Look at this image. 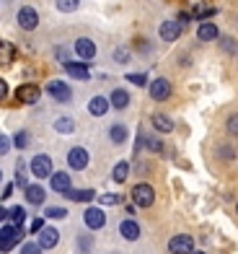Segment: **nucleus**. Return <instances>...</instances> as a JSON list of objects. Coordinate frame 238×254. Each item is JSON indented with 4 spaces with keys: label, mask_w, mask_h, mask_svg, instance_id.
Here are the masks:
<instances>
[{
    "label": "nucleus",
    "mask_w": 238,
    "mask_h": 254,
    "mask_svg": "<svg viewBox=\"0 0 238 254\" xmlns=\"http://www.w3.org/2000/svg\"><path fill=\"white\" fill-rule=\"evenodd\" d=\"M24 226H13V223H5L0 226V254L10 252L16 244H21V239H24Z\"/></svg>",
    "instance_id": "1"
},
{
    "label": "nucleus",
    "mask_w": 238,
    "mask_h": 254,
    "mask_svg": "<svg viewBox=\"0 0 238 254\" xmlns=\"http://www.w3.org/2000/svg\"><path fill=\"white\" fill-rule=\"evenodd\" d=\"M132 202L138 207H150L155 202V190L150 187V184H145V182L135 184L132 187Z\"/></svg>",
    "instance_id": "2"
},
{
    "label": "nucleus",
    "mask_w": 238,
    "mask_h": 254,
    "mask_svg": "<svg viewBox=\"0 0 238 254\" xmlns=\"http://www.w3.org/2000/svg\"><path fill=\"white\" fill-rule=\"evenodd\" d=\"M29 171L37 179H47V177H52L54 171H52V158L49 156H44V153H39V156H34L31 158V164H29Z\"/></svg>",
    "instance_id": "3"
},
{
    "label": "nucleus",
    "mask_w": 238,
    "mask_h": 254,
    "mask_svg": "<svg viewBox=\"0 0 238 254\" xmlns=\"http://www.w3.org/2000/svg\"><path fill=\"white\" fill-rule=\"evenodd\" d=\"M187 8H189L191 18H197V21H207L215 16V8L210 5V0H187Z\"/></svg>",
    "instance_id": "4"
},
{
    "label": "nucleus",
    "mask_w": 238,
    "mask_h": 254,
    "mask_svg": "<svg viewBox=\"0 0 238 254\" xmlns=\"http://www.w3.org/2000/svg\"><path fill=\"white\" fill-rule=\"evenodd\" d=\"M88 161H91V156L83 145H75V148H70V153H67V166L75 169V171H83L88 166Z\"/></svg>",
    "instance_id": "5"
},
{
    "label": "nucleus",
    "mask_w": 238,
    "mask_h": 254,
    "mask_svg": "<svg viewBox=\"0 0 238 254\" xmlns=\"http://www.w3.org/2000/svg\"><path fill=\"white\" fill-rule=\"evenodd\" d=\"M168 252H171V254H189V252H194V239H191L189 234H179V236H174L171 241H168Z\"/></svg>",
    "instance_id": "6"
},
{
    "label": "nucleus",
    "mask_w": 238,
    "mask_h": 254,
    "mask_svg": "<svg viewBox=\"0 0 238 254\" xmlns=\"http://www.w3.org/2000/svg\"><path fill=\"white\" fill-rule=\"evenodd\" d=\"M83 223H86L91 231H98V228H104V226H106V213L101 210V207H86Z\"/></svg>",
    "instance_id": "7"
},
{
    "label": "nucleus",
    "mask_w": 238,
    "mask_h": 254,
    "mask_svg": "<svg viewBox=\"0 0 238 254\" xmlns=\"http://www.w3.org/2000/svg\"><path fill=\"white\" fill-rule=\"evenodd\" d=\"M148 91H150V99H155V101H166L168 96H171V80L168 78H155L153 83L148 86Z\"/></svg>",
    "instance_id": "8"
},
{
    "label": "nucleus",
    "mask_w": 238,
    "mask_h": 254,
    "mask_svg": "<svg viewBox=\"0 0 238 254\" xmlns=\"http://www.w3.org/2000/svg\"><path fill=\"white\" fill-rule=\"evenodd\" d=\"M47 94L54 101H62V104L73 99V91H70V86H67L65 80H49V83H47Z\"/></svg>",
    "instance_id": "9"
},
{
    "label": "nucleus",
    "mask_w": 238,
    "mask_h": 254,
    "mask_svg": "<svg viewBox=\"0 0 238 254\" xmlns=\"http://www.w3.org/2000/svg\"><path fill=\"white\" fill-rule=\"evenodd\" d=\"M42 96V88L37 83H24V86H18L16 88V99L18 104H37Z\"/></svg>",
    "instance_id": "10"
},
{
    "label": "nucleus",
    "mask_w": 238,
    "mask_h": 254,
    "mask_svg": "<svg viewBox=\"0 0 238 254\" xmlns=\"http://www.w3.org/2000/svg\"><path fill=\"white\" fill-rule=\"evenodd\" d=\"M16 18H18V26H21V29H26V31H34V29L39 26V13H37L34 8H29V5L21 8Z\"/></svg>",
    "instance_id": "11"
},
{
    "label": "nucleus",
    "mask_w": 238,
    "mask_h": 254,
    "mask_svg": "<svg viewBox=\"0 0 238 254\" xmlns=\"http://www.w3.org/2000/svg\"><path fill=\"white\" fill-rule=\"evenodd\" d=\"M57 241H60V231L54 226H44L39 231V241H37V244L42 249H54V247H57Z\"/></svg>",
    "instance_id": "12"
},
{
    "label": "nucleus",
    "mask_w": 238,
    "mask_h": 254,
    "mask_svg": "<svg viewBox=\"0 0 238 254\" xmlns=\"http://www.w3.org/2000/svg\"><path fill=\"white\" fill-rule=\"evenodd\" d=\"M49 187H52L54 192L65 194L67 190L73 187V182H70V174H67V171H54V174L49 177Z\"/></svg>",
    "instance_id": "13"
},
{
    "label": "nucleus",
    "mask_w": 238,
    "mask_h": 254,
    "mask_svg": "<svg viewBox=\"0 0 238 254\" xmlns=\"http://www.w3.org/2000/svg\"><path fill=\"white\" fill-rule=\"evenodd\" d=\"M75 55L81 57V60H86V63L94 60V57H96V44L91 42L88 37H81V39L75 42Z\"/></svg>",
    "instance_id": "14"
},
{
    "label": "nucleus",
    "mask_w": 238,
    "mask_h": 254,
    "mask_svg": "<svg viewBox=\"0 0 238 254\" xmlns=\"http://www.w3.org/2000/svg\"><path fill=\"white\" fill-rule=\"evenodd\" d=\"M158 34H161L163 42H176L181 37V24L179 21H163L161 29H158Z\"/></svg>",
    "instance_id": "15"
},
{
    "label": "nucleus",
    "mask_w": 238,
    "mask_h": 254,
    "mask_svg": "<svg viewBox=\"0 0 238 254\" xmlns=\"http://www.w3.org/2000/svg\"><path fill=\"white\" fill-rule=\"evenodd\" d=\"M24 194H26L29 205H44V200H47V190H44L42 184H29L24 190Z\"/></svg>",
    "instance_id": "16"
},
{
    "label": "nucleus",
    "mask_w": 238,
    "mask_h": 254,
    "mask_svg": "<svg viewBox=\"0 0 238 254\" xmlns=\"http://www.w3.org/2000/svg\"><path fill=\"white\" fill-rule=\"evenodd\" d=\"M62 67H65V73L70 75V78H75V80H88L91 78L88 65H83V63H70V60H67Z\"/></svg>",
    "instance_id": "17"
},
{
    "label": "nucleus",
    "mask_w": 238,
    "mask_h": 254,
    "mask_svg": "<svg viewBox=\"0 0 238 254\" xmlns=\"http://www.w3.org/2000/svg\"><path fill=\"white\" fill-rule=\"evenodd\" d=\"M218 37H220L218 26H215L212 21H202L199 29H197V39H199V42H215Z\"/></svg>",
    "instance_id": "18"
},
{
    "label": "nucleus",
    "mask_w": 238,
    "mask_h": 254,
    "mask_svg": "<svg viewBox=\"0 0 238 254\" xmlns=\"http://www.w3.org/2000/svg\"><path fill=\"white\" fill-rule=\"evenodd\" d=\"M119 236L127 239V241H138L140 239V226L132 221V218H127V221L119 223Z\"/></svg>",
    "instance_id": "19"
},
{
    "label": "nucleus",
    "mask_w": 238,
    "mask_h": 254,
    "mask_svg": "<svg viewBox=\"0 0 238 254\" xmlns=\"http://www.w3.org/2000/svg\"><path fill=\"white\" fill-rule=\"evenodd\" d=\"M109 104H111V109H127L130 107V94L124 88H114L109 96Z\"/></svg>",
    "instance_id": "20"
},
{
    "label": "nucleus",
    "mask_w": 238,
    "mask_h": 254,
    "mask_svg": "<svg viewBox=\"0 0 238 254\" xmlns=\"http://www.w3.org/2000/svg\"><path fill=\"white\" fill-rule=\"evenodd\" d=\"M109 107H111V104L104 96H94V99L88 101V112L94 114V117H104V114L109 112Z\"/></svg>",
    "instance_id": "21"
},
{
    "label": "nucleus",
    "mask_w": 238,
    "mask_h": 254,
    "mask_svg": "<svg viewBox=\"0 0 238 254\" xmlns=\"http://www.w3.org/2000/svg\"><path fill=\"white\" fill-rule=\"evenodd\" d=\"M16 63V47L10 42H0V67H8Z\"/></svg>",
    "instance_id": "22"
},
{
    "label": "nucleus",
    "mask_w": 238,
    "mask_h": 254,
    "mask_svg": "<svg viewBox=\"0 0 238 254\" xmlns=\"http://www.w3.org/2000/svg\"><path fill=\"white\" fill-rule=\"evenodd\" d=\"M65 197L73 200V202H91V200L96 197V192H94V190H73V187H70V190L65 192Z\"/></svg>",
    "instance_id": "23"
},
{
    "label": "nucleus",
    "mask_w": 238,
    "mask_h": 254,
    "mask_svg": "<svg viewBox=\"0 0 238 254\" xmlns=\"http://www.w3.org/2000/svg\"><path fill=\"white\" fill-rule=\"evenodd\" d=\"M127 137H130V132H127V127L124 125H111L109 127V140L111 143H117V145H122V143H127Z\"/></svg>",
    "instance_id": "24"
},
{
    "label": "nucleus",
    "mask_w": 238,
    "mask_h": 254,
    "mask_svg": "<svg viewBox=\"0 0 238 254\" xmlns=\"http://www.w3.org/2000/svg\"><path fill=\"white\" fill-rule=\"evenodd\" d=\"M150 125L155 127L158 132H171V130H174V120L166 117V114H153V117H150Z\"/></svg>",
    "instance_id": "25"
},
{
    "label": "nucleus",
    "mask_w": 238,
    "mask_h": 254,
    "mask_svg": "<svg viewBox=\"0 0 238 254\" xmlns=\"http://www.w3.org/2000/svg\"><path fill=\"white\" fill-rule=\"evenodd\" d=\"M127 177H130V164L127 161H119V164L114 166V171H111V179H114L117 184H124Z\"/></svg>",
    "instance_id": "26"
},
{
    "label": "nucleus",
    "mask_w": 238,
    "mask_h": 254,
    "mask_svg": "<svg viewBox=\"0 0 238 254\" xmlns=\"http://www.w3.org/2000/svg\"><path fill=\"white\" fill-rule=\"evenodd\" d=\"M16 187H21V190L29 187V182H26V161L24 158L16 161Z\"/></svg>",
    "instance_id": "27"
},
{
    "label": "nucleus",
    "mask_w": 238,
    "mask_h": 254,
    "mask_svg": "<svg viewBox=\"0 0 238 254\" xmlns=\"http://www.w3.org/2000/svg\"><path fill=\"white\" fill-rule=\"evenodd\" d=\"M8 221L13 223V226H24V221H26V210H24L21 205L8 207Z\"/></svg>",
    "instance_id": "28"
},
{
    "label": "nucleus",
    "mask_w": 238,
    "mask_h": 254,
    "mask_svg": "<svg viewBox=\"0 0 238 254\" xmlns=\"http://www.w3.org/2000/svg\"><path fill=\"white\" fill-rule=\"evenodd\" d=\"M54 130L62 132V135H70L75 130V122L70 117H60V120H54Z\"/></svg>",
    "instance_id": "29"
},
{
    "label": "nucleus",
    "mask_w": 238,
    "mask_h": 254,
    "mask_svg": "<svg viewBox=\"0 0 238 254\" xmlns=\"http://www.w3.org/2000/svg\"><path fill=\"white\" fill-rule=\"evenodd\" d=\"M91 249H94V239H91L88 234H81V236H78V252H81V254H91Z\"/></svg>",
    "instance_id": "30"
},
{
    "label": "nucleus",
    "mask_w": 238,
    "mask_h": 254,
    "mask_svg": "<svg viewBox=\"0 0 238 254\" xmlns=\"http://www.w3.org/2000/svg\"><path fill=\"white\" fill-rule=\"evenodd\" d=\"M54 3H57V10H62V13H73L81 5V0H54Z\"/></svg>",
    "instance_id": "31"
},
{
    "label": "nucleus",
    "mask_w": 238,
    "mask_h": 254,
    "mask_svg": "<svg viewBox=\"0 0 238 254\" xmlns=\"http://www.w3.org/2000/svg\"><path fill=\"white\" fill-rule=\"evenodd\" d=\"M44 215L54 218V221H60V218H67V210H65V207H60V205H49L47 210H44Z\"/></svg>",
    "instance_id": "32"
},
{
    "label": "nucleus",
    "mask_w": 238,
    "mask_h": 254,
    "mask_svg": "<svg viewBox=\"0 0 238 254\" xmlns=\"http://www.w3.org/2000/svg\"><path fill=\"white\" fill-rule=\"evenodd\" d=\"M13 145L18 148V151H24V148L29 145V132H26V130H18V132L13 135Z\"/></svg>",
    "instance_id": "33"
},
{
    "label": "nucleus",
    "mask_w": 238,
    "mask_h": 254,
    "mask_svg": "<svg viewBox=\"0 0 238 254\" xmlns=\"http://www.w3.org/2000/svg\"><path fill=\"white\" fill-rule=\"evenodd\" d=\"M127 80L135 86H148V75H143V73H127Z\"/></svg>",
    "instance_id": "34"
},
{
    "label": "nucleus",
    "mask_w": 238,
    "mask_h": 254,
    "mask_svg": "<svg viewBox=\"0 0 238 254\" xmlns=\"http://www.w3.org/2000/svg\"><path fill=\"white\" fill-rule=\"evenodd\" d=\"M44 249L39 244H34V241H26V244H21V254H42Z\"/></svg>",
    "instance_id": "35"
},
{
    "label": "nucleus",
    "mask_w": 238,
    "mask_h": 254,
    "mask_svg": "<svg viewBox=\"0 0 238 254\" xmlns=\"http://www.w3.org/2000/svg\"><path fill=\"white\" fill-rule=\"evenodd\" d=\"M145 143H148V148H150L153 153H161L163 151V143L158 140V137H145Z\"/></svg>",
    "instance_id": "36"
},
{
    "label": "nucleus",
    "mask_w": 238,
    "mask_h": 254,
    "mask_svg": "<svg viewBox=\"0 0 238 254\" xmlns=\"http://www.w3.org/2000/svg\"><path fill=\"white\" fill-rule=\"evenodd\" d=\"M101 205H119L122 202V197H119V194H101Z\"/></svg>",
    "instance_id": "37"
},
{
    "label": "nucleus",
    "mask_w": 238,
    "mask_h": 254,
    "mask_svg": "<svg viewBox=\"0 0 238 254\" xmlns=\"http://www.w3.org/2000/svg\"><path fill=\"white\" fill-rule=\"evenodd\" d=\"M10 145H13V140H10L8 135H0V156H5L10 151Z\"/></svg>",
    "instance_id": "38"
},
{
    "label": "nucleus",
    "mask_w": 238,
    "mask_h": 254,
    "mask_svg": "<svg viewBox=\"0 0 238 254\" xmlns=\"http://www.w3.org/2000/svg\"><path fill=\"white\" fill-rule=\"evenodd\" d=\"M225 127H228V132H231V135H238V114L228 117V125H225Z\"/></svg>",
    "instance_id": "39"
},
{
    "label": "nucleus",
    "mask_w": 238,
    "mask_h": 254,
    "mask_svg": "<svg viewBox=\"0 0 238 254\" xmlns=\"http://www.w3.org/2000/svg\"><path fill=\"white\" fill-rule=\"evenodd\" d=\"M114 60H117V63H127V60H130V52L124 50V47H119V50L114 52Z\"/></svg>",
    "instance_id": "40"
},
{
    "label": "nucleus",
    "mask_w": 238,
    "mask_h": 254,
    "mask_svg": "<svg viewBox=\"0 0 238 254\" xmlns=\"http://www.w3.org/2000/svg\"><path fill=\"white\" fill-rule=\"evenodd\" d=\"M42 228H44V218H34L31 221V234H39Z\"/></svg>",
    "instance_id": "41"
},
{
    "label": "nucleus",
    "mask_w": 238,
    "mask_h": 254,
    "mask_svg": "<svg viewBox=\"0 0 238 254\" xmlns=\"http://www.w3.org/2000/svg\"><path fill=\"white\" fill-rule=\"evenodd\" d=\"M5 99H8V83H5L3 78H0V104H3Z\"/></svg>",
    "instance_id": "42"
},
{
    "label": "nucleus",
    "mask_w": 238,
    "mask_h": 254,
    "mask_svg": "<svg viewBox=\"0 0 238 254\" xmlns=\"http://www.w3.org/2000/svg\"><path fill=\"white\" fill-rule=\"evenodd\" d=\"M223 50H225V52H236V42L225 37V39H223Z\"/></svg>",
    "instance_id": "43"
},
{
    "label": "nucleus",
    "mask_w": 238,
    "mask_h": 254,
    "mask_svg": "<svg viewBox=\"0 0 238 254\" xmlns=\"http://www.w3.org/2000/svg\"><path fill=\"white\" fill-rule=\"evenodd\" d=\"M220 156H223V158H231V156H233L231 145H220Z\"/></svg>",
    "instance_id": "44"
},
{
    "label": "nucleus",
    "mask_w": 238,
    "mask_h": 254,
    "mask_svg": "<svg viewBox=\"0 0 238 254\" xmlns=\"http://www.w3.org/2000/svg\"><path fill=\"white\" fill-rule=\"evenodd\" d=\"M10 194H13V184H8V187L3 190V194H0V200H8Z\"/></svg>",
    "instance_id": "45"
},
{
    "label": "nucleus",
    "mask_w": 238,
    "mask_h": 254,
    "mask_svg": "<svg viewBox=\"0 0 238 254\" xmlns=\"http://www.w3.org/2000/svg\"><path fill=\"white\" fill-rule=\"evenodd\" d=\"M5 218H8V210H5L3 205H0V221H5Z\"/></svg>",
    "instance_id": "46"
},
{
    "label": "nucleus",
    "mask_w": 238,
    "mask_h": 254,
    "mask_svg": "<svg viewBox=\"0 0 238 254\" xmlns=\"http://www.w3.org/2000/svg\"><path fill=\"white\" fill-rule=\"evenodd\" d=\"M189 254H205V252H197V249H194V252H189Z\"/></svg>",
    "instance_id": "47"
},
{
    "label": "nucleus",
    "mask_w": 238,
    "mask_h": 254,
    "mask_svg": "<svg viewBox=\"0 0 238 254\" xmlns=\"http://www.w3.org/2000/svg\"><path fill=\"white\" fill-rule=\"evenodd\" d=\"M0 182H3V171H0Z\"/></svg>",
    "instance_id": "48"
},
{
    "label": "nucleus",
    "mask_w": 238,
    "mask_h": 254,
    "mask_svg": "<svg viewBox=\"0 0 238 254\" xmlns=\"http://www.w3.org/2000/svg\"><path fill=\"white\" fill-rule=\"evenodd\" d=\"M111 254H117V252H111Z\"/></svg>",
    "instance_id": "49"
},
{
    "label": "nucleus",
    "mask_w": 238,
    "mask_h": 254,
    "mask_svg": "<svg viewBox=\"0 0 238 254\" xmlns=\"http://www.w3.org/2000/svg\"><path fill=\"white\" fill-rule=\"evenodd\" d=\"M236 210H238V205H236Z\"/></svg>",
    "instance_id": "50"
}]
</instances>
